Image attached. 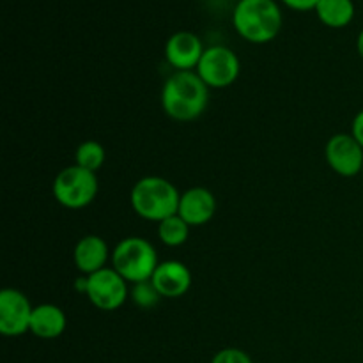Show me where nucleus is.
I'll return each instance as SVG.
<instances>
[{
    "mask_svg": "<svg viewBox=\"0 0 363 363\" xmlns=\"http://www.w3.org/2000/svg\"><path fill=\"white\" fill-rule=\"evenodd\" d=\"M208 99L209 87L194 71H176L163 85V110L176 121H194L201 117L208 106Z\"/></svg>",
    "mask_w": 363,
    "mask_h": 363,
    "instance_id": "nucleus-1",
    "label": "nucleus"
},
{
    "mask_svg": "<svg viewBox=\"0 0 363 363\" xmlns=\"http://www.w3.org/2000/svg\"><path fill=\"white\" fill-rule=\"evenodd\" d=\"M234 27L250 43H268L282 28V11L275 0H240L234 7Z\"/></svg>",
    "mask_w": 363,
    "mask_h": 363,
    "instance_id": "nucleus-2",
    "label": "nucleus"
},
{
    "mask_svg": "<svg viewBox=\"0 0 363 363\" xmlns=\"http://www.w3.org/2000/svg\"><path fill=\"white\" fill-rule=\"evenodd\" d=\"M181 194L170 181L158 176H147L137 181L131 190V206L135 213L149 222H163L177 215Z\"/></svg>",
    "mask_w": 363,
    "mask_h": 363,
    "instance_id": "nucleus-3",
    "label": "nucleus"
},
{
    "mask_svg": "<svg viewBox=\"0 0 363 363\" xmlns=\"http://www.w3.org/2000/svg\"><path fill=\"white\" fill-rule=\"evenodd\" d=\"M112 262L113 269L131 284L151 280L160 264L155 247L144 238H126L119 241L113 250Z\"/></svg>",
    "mask_w": 363,
    "mask_h": 363,
    "instance_id": "nucleus-4",
    "label": "nucleus"
},
{
    "mask_svg": "<svg viewBox=\"0 0 363 363\" xmlns=\"http://www.w3.org/2000/svg\"><path fill=\"white\" fill-rule=\"evenodd\" d=\"M96 172L82 167H66L57 174L53 181V197L60 206L69 209H82L91 204L98 195Z\"/></svg>",
    "mask_w": 363,
    "mask_h": 363,
    "instance_id": "nucleus-5",
    "label": "nucleus"
},
{
    "mask_svg": "<svg viewBox=\"0 0 363 363\" xmlns=\"http://www.w3.org/2000/svg\"><path fill=\"white\" fill-rule=\"evenodd\" d=\"M240 59L227 46H211L204 50L197 66L199 77L209 89H225L240 77Z\"/></svg>",
    "mask_w": 363,
    "mask_h": 363,
    "instance_id": "nucleus-6",
    "label": "nucleus"
},
{
    "mask_svg": "<svg viewBox=\"0 0 363 363\" xmlns=\"http://www.w3.org/2000/svg\"><path fill=\"white\" fill-rule=\"evenodd\" d=\"M85 294L96 308L105 312L117 311L128 298V282L113 268H103L87 277Z\"/></svg>",
    "mask_w": 363,
    "mask_h": 363,
    "instance_id": "nucleus-7",
    "label": "nucleus"
},
{
    "mask_svg": "<svg viewBox=\"0 0 363 363\" xmlns=\"http://www.w3.org/2000/svg\"><path fill=\"white\" fill-rule=\"evenodd\" d=\"M34 307L18 289H4L0 293V333L6 337L23 335L30 330Z\"/></svg>",
    "mask_w": 363,
    "mask_h": 363,
    "instance_id": "nucleus-8",
    "label": "nucleus"
},
{
    "mask_svg": "<svg viewBox=\"0 0 363 363\" xmlns=\"http://www.w3.org/2000/svg\"><path fill=\"white\" fill-rule=\"evenodd\" d=\"M326 162L333 172L344 177H353L362 174L363 147L353 135L337 133L326 144Z\"/></svg>",
    "mask_w": 363,
    "mask_h": 363,
    "instance_id": "nucleus-9",
    "label": "nucleus"
},
{
    "mask_svg": "<svg viewBox=\"0 0 363 363\" xmlns=\"http://www.w3.org/2000/svg\"><path fill=\"white\" fill-rule=\"evenodd\" d=\"M204 48L199 35L194 32H176L170 35V39L165 45V57L172 67L177 71H191L199 66Z\"/></svg>",
    "mask_w": 363,
    "mask_h": 363,
    "instance_id": "nucleus-10",
    "label": "nucleus"
},
{
    "mask_svg": "<svg viewBox=\"0 0 363 363\" xmlns=\"http://www.w3.org/2000/svg\"><path fill=\"white\" fill-rule=\"evenodd\" d=\"M151 282L162 298H179L190 289L191 273L183 262L165 261L160 262Z\"/></svg>",
    "mask_w": 363,
    "mask_h": 363,
    "instance_id": "nucleus-11",
    "label": "nucleus"
},
{
    "mask_svg": "<svg viewBox=\"0 0 363 363\" xmlns=\"http://www.w3.org/2000/svg\"><path fill=\"white\" fill-rule=\"evenodd\" d=\"M216 201L215 195L208 188H190L181 195L177 215L190 227H199L208 223L215 216Z\"/></svg>",
    "mask_w": 363,
    "mask_h": 363,
    "instance_id": "nucleus-12",
    "label": "nucleus"
},
{
    "mask_svg": "<svg viewBox=\"0 0 363 363\" xmlns=\"http://www.w3.org/2000/svg\"><path fill=\"white\" fill-rule=\"evenodd\" d=\"M74 264L84 275H92L105 268L108 259V245L99 236H84L74 247Z\"/></svg>",
    "mask_w": 363,
    "mask_h": 363,
    "instance_id": "nucleus-13",
    "label": "nucleus"
},
{
    "mask_svg": "<svg viewBox=\"0 0 363 363\" xmlns=\"http://www.w3.org/2000/svg\"><path fill=\"white\" fill-rule=\"evenodd\" d=\"M66 330V314L57 305L45 303L34 307L30 321V332L39 339H57Z\"/></svg>",
    "mask_w": 363,
    "mask_h": 363,
    "instance_id": "nucleus-14",
    "label": "nucleus"
},
{
    "mask_svg": "<svg viewBox=\"0 0 363 363\" xmlns=\"http://www.w3.org/2000/svg\"><path fill=\"white\" fill-rule=\"evenodd\" d=\"M319 20L333 28H342L351 23L354 16L353 0H319L315 6Z\"/></svg>",
    "mask_w": 363,
    "mask_h": 363,
    "instance_id": "nucleus-15",
    "label": "nucleus"
},
{
    "mask_svg": "<svg viewBox=\"0 0 363 363\" xmlns=\"http://www.w3.org/2000/svg\"><path fill=\"white\" fill-rule=\"evenodd\" d=\"M188 234H190V225L179 215L169 216L158 225V236L167 247H181L188 240Z\"/></svg>",
    "mask_w": 363,
    "mask_h": 363,
    "instance_id": "nucleus-16",
    "label": "nucleus"
},
{
    "mask_svg": "<svg viewBox=\"0 0 363 363\" xmlns=\"http://www.w3.org/2000/svg\"><path fill=\"white\" fill-rule=\"evenodd\" d=\"M105 163V149L99 142L87 140L78 145L77 149V165L91 172H98Z\"/></svg>",
    "mask_w": 363,
    "mask_h": 363,
    "instance_id": "nucleus-17",
    "label": "nucleus"
},
{
    "mask_svg": "<svg viewBox=\"0 0 363 363\" xmlns=\"http://www.w3.org/2000/svg\"><path fill=\"white\" fill-rule=\"evenodd\" d=\"M131 298H133L135 303L142 308H151L158 303L160 293L156 291V287L152 286L151 280L147 282H140V284H135L133 291H131Z\"/></svg>",
    "mask_w": 363,
    "mask_h": 363,
    "instance_id": "nucleus-18",
    "label": "nucleus"
},
{
    "mask_svg": "<svg viewBox=\"0 0 363 363\" xmlns=\"http://www.w3.org/2000/svg\"><path fill=\"white\" fill-rule=\"evenodd\" d=\"M211 363H254L245 351L238 347H225L213 357Z\"/></svg>",
    "mask_w": 363,
    "mask_h": 363,
    "instance_id": "nucleus-19",
    "label": "nucleus"
},
{
    "mask_svg": "<svg viewBox=\"0 0 363 363\" xmlns=\"http://www.w3.org/2000/svg\"><path fill=\"white\" fill-rule=\"evenodd\" d=\"M286 6H289L291 9H296V11H311L315 9L319 0H282Z\"/></svg>",
    "mask_w": 363,
    "mask_h": 363,
    "instance_id": "nucleus-20",
    "label": "nucleus"
},
{
    "mask_svg": "<svg viewBox=\"0 0 363 363\" xmlns=\"http://www.w3.org/2000/svg\"><path fill=\"white\" fill-rule=\"evenodd\" d=\"M351 135L358 140V144L363 147V110L357 113V117L353 119V126H351Z\"/></svg>",
    "mask_w": 363,
    "mask_h": 363,
    "instance_id": "nucleus-21",
    "label": "nucleus"
},
{
    "mask_svg": "<svg viewBox=\"0 0 363 363\" xmlns=\"http://www.w3.org/2000/svg\"><path fill=\"white\" fill-rule=\"evenodd\" d=\"M357 48H358V53H360V57L363 59V30L358 34V39H357Z\"/></svg>",
    "mask_w": 363,
    "mask_h": 363,
    "instance_id": "nucleus-22",
    "label": "nucleus"
},
{
    "mask_svg": "<svg viewBox=\"0 0 363 363\" xmlns=\"http://www.w3.org/2000/svg\"><path fill=\"white\" fill-rule=\"evenodd\" d=\"M362 176H363V169H362Z\"/></svg>",
    "mask_w": 363,
    "mask_h": 363,
    "instance_id": "nucleus-23",
    "label": "nucleus"
}]
</instances>
